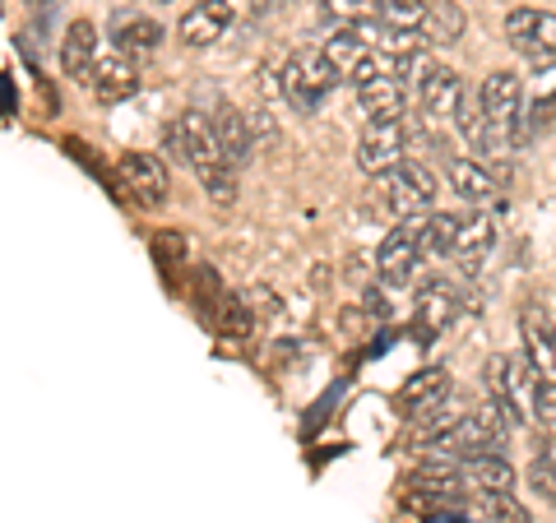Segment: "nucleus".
I'll return each mask as SVG.
<instances>
[{
  "instance_id": "1",
  "label": "nucleus",
  "mask_w": 556,
  "mask_h": 523,
  "mask_svg": "<svg viewBox=\"0 0 556 523\" xmlns=\"http://www.w3.org/2000/svg\"><path fill=\"white\" fill-rule=\"evenodd\" d=\"M339 84L343 79L334 75V65H329L325 51H316V47L292 51L283 61V69H278V89H283V98L292 102V112H302V116H316Z\"/></svg>"
},
{
  "instance_id": "2",
  "label": "nucleus",
  "mask_w": 556,
  "mask_h": 523,
  "mask_svg": "<svg viewBox=\"0 0 556 523\" xmlns=\"http://www.w3.org/2000/svg\"><path fill=\"white\" fill-rule=\"evenodd\" d=\"M543 380L533 375V366L525 361V353L519 357H492L486 361V390H492V404L510 417V422H525V417H533V394Z\"/></svg>"
},
{
  "instance_id": "3",
  "label": "nucleus",
  "mask_w": 556,
  "mask_h": 523,
  "mask_svg": "<svg viewBox=\"0 0 556 523\" xmlns=\"http://www.w3.org/2000/svg\"><path fill=\"white\" fill-rule=\"evenodd\" d=\"M163 149H167L172 163H186L190 171H204V167L228 163V158H223V149H218L214 126H208V116H200V112L172 116L167 130H163Z\"/></svg>"
},
{
  "instance_id": "4",
  "label": "nucleus",
  "mask_w": 556,
  "mask_h": 523,
  "mask_svg": "<svg viewBox=\"0 0 556 523\" xmlns=\"http://www.w3.org/2000/svg\"><path fill=\"white\" fill-rule=\"evenodd\" d=\"M486 130H492V144H510L519 135V116H525V84H519L515 69H492L478 89Z\"/></svg>"
},
{
  "instance_id": "5",
  "label": "nucleus",
  "mask_w": 556,
  "mask_h": 523,
  "mask_svg": "<svg viewBox=\"0 0 556 523\" xmlns=\"http://www.w3.org/2000/svg\"><path fill=\"white\" fill-rule=\"evenodd\" d=\"M386 200L399 218H422L431 214V204H437V171H431L427 163H413L404 158L399 167L386 171Z\"/></svg>"
},
{
  "instance_id": "6",
  "label": "nucleus",
  "mask_w": 556,
  "mask_h": 523,
  "mask_svg": "<svg viewBox=\"0 0 556 523\" xmlns=\"http://www.w3.org/2000/svg\"><path fill=\"white\" fill-rule=\"evenodd\" d=\"M506 42L525 56L529 65H552L556 61V14L552 10H510L506 14Z\"/></svg>"
},
{
  "instance_id": "7",
  "label": "nucleus",
  "mask_w": 556,
  "mask_h": 523,
  "mask_svg": "<svg viewBox=\"0 0 556 523\" xmlns=\"http://www.w3.org/2000/svg\"><path fill=\"white\" fill-rule=\"evenodd\" d=\"M519 343H525V361L533 366V375L556 385V324L547 316V306L538 302L519 306Z\"/></svg>"
},
{
  "instance_id": "8",
  "label": "nucleus",
  "mask_w": 556,
  "mask_h": 523,
  "mask_svg": "<svg viewBox=\"0 0 556 523\" xmlns=\"http://www.w3.org/2000/svg\"><path fill=\"white\" fill-rule=\"evenodd\" d=\"M404 149H408L404 120H371L357 139V167L367 171V177H386L390 167L404 163Z\"/></svg>"
},
{
  "instance_id": "9",
  "label": "nucleus",
  "mask_w": 556,
  "mask_h": 523,
  "mask_svg": "<svg viewBox=\"0 0 556 523\" xmlns=\"http://www.w3.org/2000/svg\"><path fill=\"white\" fill-rule=\"evenodd\" d=\"M121 186H126V195L144 208H163L167 204V163L159 153H126L121 158Z\"/></svg>"
},
{
  "instance_id": "10",
  "label": "nucleus",
  "mask_w": 556,
  "mask_h": 523,
  "mask_svg": "<svg viewBox=\"0 0 556 523\" xmlns=\"http://www.w3.org/2000/svg\"><path fill=\"white\" fill-rule=\"evenodd\" d=\"M98 28H93V20H75L65 28V42H61V69L75 84H84L89 89L93 84V69H98Z\"/></svg>"
},
{
  "instance_id": "11",
  "label": "nucleus",
  "mask_w": 556,
  "mask_h": 523,
  "mask_svg": "<svg viewBox=\"0 0 556 523\" xmlns=\"http://www.w3.org/2000/svg\"><path fill=\"white\" fill-rule=\"evenodd\" d=\"M417 265H422V251H417L413 228L404 222V228H394L386 241H380V251H376V273H380V283L404 288Z\"/></svg>"
},
{
  "instance_id": "12",
  "label": "nucleus",
  "mask_w": 556,
  "mask_h": 523,
  "mask_svg": "<svg viewBox=\"0 0 556 523\" xmlns=\"http://www.w3.org/2000/svg\"><path fill=\"white\" fill-rule=\"evenodd\" d=\"M232 24V5L228 0H200V5H190L177 24V38L186 47H214L223 33Z\"/></svg>"
},
{
  "instance_id": "13",
  "label": "nucleus",
  "mask_w": 556,
  "mask_h": 523,
  "mask_svg": "<svg viewBox=\"0 0 556 523\" xmlns=\"http://www.w3.org/2000/svg\"><path fill=\"white\" fill-rule=\"evenodd\" d=\"M93 98L98 102H126L139 93V69L126 51H108V56H98V69H93Z\"/></svg>"
},
{
  "instance_id": "14",
  "label": "nucleus",
  "mask_w": 556,
  "mask_h": 523,
  "mask_svg": "<svg viewBox=\"0 0 556 523\" xmlns=\"http://www.w3.org/2000/svg\"><path fill=\"white\" fill-rule=\"evenodd\" d=\"M445 181L450 190L464 200V204H473V208H496L501 204V186L492 171H482L478 163H468V158H450L445 163Z\"/></svg>"
},
{
  "instance_id": "15",
  "label": "nucleus",
  "mask_w": 556,
  "mask_h": 523,
  "mask_svg": "<svg viewBox=\"0 0 556 523\" xmlns=\"http://www.w3.org/2000/svg\"><path fill=\"white\" fill-rule=\"evenodd\" d=\"M459 98H464V84H459L455 69H445V65H431L427 79L417 84V102H422L427 120H455Z\"/></svg>"
},
{
  "instance_id": "16",
  "label": "nucleus",
  "mask_w": 556,
  "mask_h": 523,
  "mask_svg": "<svg viewBox=\"0 0 556 523\" xmlns=\"http://www.w3.org/2000/svg\"><path fill=\"white\" fill-rule=\"evenodd\" d=\"M208 126H214V135H218V149H223V158H228V167L251 163L255 139H251L247 116H241L237 107H218L214 116H208Z\"/></svg>"
},
{
  "instance_id": "17",
  "label": "nucleus",
  "mask_w": 556,
  "mask_h": 523,
  "mask_svg": "<svg viewBox=\"0 0 556 523\" xmlns=\"http://www.w3.org/2000/svg\"><path fill=\"white\" fill-rule=\"evenodd\" d=\"M492 241H496V228H492V218H486V214L459 218V232H455V246H450V255H455L468 273H478L486 251H492Z\"/></svg>"
},
{
  "instance_id": "18",
  "label": "nucleus",
  "mask_w": 556,
  "mask_h": 523,
  "mask_svg": "<svg viewBox=\"0 0 556 523\" xmlns=\"http://www.w3.org/2000/svg\"><path fill=\"white\" fill-rule=\"evenodd\" d=\"M445 394H450V375L441 371V366H431V371H417L404 394H399V408H404L408 417H422V412H441L445 404Z\"/></svg>"
},
{
  "instance_id": "19",
  "label": "nucleus",
  "mask_w": 556,
  "mask_h": 523,
  "mask_svg": "<svg viewBox=\"0 0 556 523\" xmlns=\"http://www.w3.org/2000/svg\"><path fill=\"white\" fill-rule=\"evenodd\" d=\"M112 42H116V51H159L163 24H153L149 14H135V10H116L112 14Z\"/></svg>"
},
{
  "instance_id": "20",
  "label": "nucleus",
  "mask_w": 556,
  "mask_h": 523,
  "mask_svg": "<svg viewBox=\"0 0 556 523\" xmlns=\"http://www.w3.org/2000/svg\"><path fill=\"white\" fill-rule=\"evenodd\" d=\"M357 102L371 120H399L404 116V84H399V75L367 79V84H357Z\"/></svg>"
},
{
  "instance_id": "21",
  "label": "nucleus",
  "mask_w": 556,
  "mask_h": 523,
  "mask_svg": "<svg viewBox=\"0 0 556 523\" xmlns=\"http://www.w3.org/2000/svg\"><path fill=\"white\" fill-rule=\"evenodd\" d=\"M459 477H464V486H473V492H510L515 468L501 455H478V459L459 463Z\"/></svg>"
},
{
  "instance_id": "22",
  "label": "nucleus",
  "mask_w": 556,
  "mask_h": 523,
  "mask_svg": "<svg viewBox=\"0 0 556 523\" xmlns=\"http://www.w3.org/2000/svg\"><path fill=\"white\" fill-rule=\"evenodd\" d=\"M413 228V241H417V251L422 255H450V246H455V232H459V218L455 214H422V218H413L408 222Z\"/></svg>"
},
{
  "instance_id": "23",
  "label": "nucleus",
  "mask_w": 556,
  "mask_h": 523,
  "mask_svg": "<svg viewBox=\"0 0 556 523\" xmlns=\"http://www.w3.org/2000/svg\"><path fill=\"white\" fill-rule=\"evenodd\" d=\"M417 316H422V324H427V334H437V329H445L450 320L459 316V292L445 283V278H437V283H427L422 288V296H417Z\"/></svg>"
},
{
  "instance_id": "24",
  "label": "nucleus",
  "mask_w": 556,
  "mask_h": 523,
  "mask_svg": "<svg viewBox=\"0 0 556 523\" xmlns=\"http://www.w3.org/2000/svg\"><path fill=\"white\" fill-rule=\"evenodd\" d=\"M376 20L394 33H417L427 24V0H376Z\"/></svg>"
},
{
  "instance_id": "25",
  "label": "nucleus",
  "mask_w": 556,
  "mask_h": 523,
  "mask_svg": "<svg viewBox=\"0 0 556 523\" xmlns=\"http://www.w3.org/2000/svg\"><path fill=\"white\" fill-rule=\"evenodd\" d=\"M464 10L455 5V0H437V5H427V38L431 42H455L464 33Z\"/></svg>"
},
{
  "instance_id": "26",
  "label": "nucleus",
  "mask_w": 556,
  "mask_h": 523,
  "mask_svg": "<svg viewBox=\"0 0 556 523\" xmlns=\"http://www.w3.org/2000/svg\"><path fill=\"white\" fill-rule=\"evenodd\" d=\"M455 126H459V135L468 139L473 149H486L492 144V130H486V116H482V102L464 89V98H459V107H455Z\"/></svg>"
},
{
  "instance_id": "27",
  "label": "nucleus",
  "mask_w": 556,
  "mask_h": 523,
  "mask_svg": "<svg viewBox=\"0 0 556 523\" xmlns=\"http://www.w3.org/2000/svg\"><path fill=\"white\" fill-rule=\"evenodd\" d=\"M478 510L486 523H533L525 505L515 500V492H478Z\"/></svg>"
},
{
  "instance_id": "28",
  "label": "nucleus",
  "mask_w": 556,
  "mask_h": 523,
  "mask_svg": "<svg viewBox=\"0 0 556 523\" xmlns=\"http://www.w3.org/2000/svg\"><path fill=\"white\" fill-rule=\"evenodd\" d=\"M195 181L208 190V200H218V204H232L237 200V167H228V163L195 171Z\"/></svg>"
},
{
  "instance_id": "29",
  "label": "nucleus",
  "mask_w": 556,
  "mask_h": 523,
  "mask_svg": "<svg viewBox=\"0 0 556 523\" xmlns=\"http://www.w3.org/2000/svg\"><path fill=\"white\" fill-rule=\"evenodd\" d=\"M529 422L538 426V435H543V441H556V385H552V380H543V385H538Z\"/></svg>"
},
{
  "instance_id": "30",
  "label": "nucleus",
  "mask_w": 556,
  "mask_h": 523,
  "mask_svg": "<svg viewBox=\"0 0 556 523\" xmlns=\"http://www.w3.org/2000/svg\"><path fill=\"white\" fill-rule=\"evenodd\" d=\"M529 486L556 510V463H552V459H533V463H529Z\"/></svg>"
},
{
  "instance_id": "31",
  "label": "nucleus",
  "mask_w": 556,
  "mask_h": 523,
  "mask_svg": "<svg viewBox=\"0 0 556 523\" xmlns=\"http://www.w3.org/2000/svg\"><path fill=\"white\" fill-rule=\"evenodd\" d=\"M362 14V0H325V20H334L339 28H348Z\"/></svg>"
},
{
  "instance_id": "32",
  "label": "nucleus",
  "mask_w": 556,
  "mask_h": 523,
  "mask_svg": "<svg viewBox=\"0 0 556 523\" xmlns=\"http://www.w3.org/2000/svg\"><path fill=\"white\" fill-rule=\"evenodd\" d=\"M251 5H255V10H269V5H274V0H251Z\"/></svg>"
}]
</instances>
